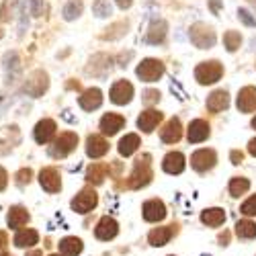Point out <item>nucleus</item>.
Returning <instances> with one entry per match:
<instances>
[{
  "mask_svg": "<svg viewBox=\"0 0 256 256\" xmlns=\"http://www.w3.org/2000/svg\"><path fill=\"white\" fill-rule=\"evenodd\" d=\"M152 178V170H150V156H142L138 162H136V168H134V174L130 176V186L134 188H140L144 184H148Z\"/></svg>",
  "mask_w": 256,
  "mask_h": 256,
  "instance_id": "obj_1",
  "label": "nucleus"
},
{
  "mask_svg": "<svg viewBox=\"0 0 256 256\" xmlns=\"http://www.w3.org/2000/svg\"><path fill=\"white\" fill-rule=\"evenodd\" d=\"M76 144H78V136L76 134H62L56 142H54V146L50 148V156H54V158H66L74 148H76Z\"/></svg>",
  "mask_w": 256,
  "mask_h": 256,
  "instance_id": "obj_2",
  "label": "nucleus"
},
{
  "mask_svg": "<svg viewBox=\"0 0 256 256\" xmlns=\"http://www.w3.org/2000/svg\"><path fill=\"white\" fill-rule=\"evenodd\" d=\"M224 74V68L220 62H205L201 64V66H197L195 70V78L201 82V84H213L218 82Z\"/></svg>",
  "mask_w": 256,
  "mask_h": 256,
  "instance_id": "obj_3",
  "label": "nucleus"
},
{
  "mask_svg": "<svg viewBox=\"0 0 256 256\" xmlns=\"http://www.w3.org/2000/svg\"><path fill=\"white\" fill-rule=\"evenodd\" d=\"M162 74H164V66L158 60H144L138 66V76L144 82H156Z\"/></svg>",
  "mask_w": 256,
  "mask_h": 256,
  "instance_id": "obj_4",
  "label": "nucleus"
},
{
  "mask_svg": "<svg viewBox=\"0 0 256 256\" xmlns=\"http://www.w3.org/2000/svg\"><path fill=\"white\" fill-rule=\"evenodd\" d=\"M94 205H96V193L92 188H84L80 195L72 199V209L78 213H88Z\"/></svg>",
  "mask_w": 256,
  "mask_h": 256,
  "instance_id": "obj_5",
  "label": "nucleus"
},
{
  "mask_svg": "<svg viewBox=\"0 0 256 256\" xmlns=\"http://www.w3.org/2000/svg\"><path fill=\"white\" fill-rule=\"evenodd\" d=\"M134 96V86L127 80H119L113 84V88H111V100L115 104H125V102H130Z\"/></svg>",
  "mask_w": 256,
  "mask_h": 256,
  "instance_id": "obj_6",
  "label": "nucleus"
},
{
  "mask_svg": "<svg viewBox=\"0 0 256 256\" xmlns=\"http://www.w3.org/2000/svg\"><path fill=\"white\" fill-rule=\"evenodd\" d=\"M190 41H193L197 48H211L213 41H216V35L205 25H195L190 29Z\"/></svg>",
  "mask_w": 256,
  "mask_h": 256,
  "instance_id": "obj_7",
  "label": "nucleus"
},
{
  "mask_svg": "<svg viewBox=\"0 0 256 256\" xmlns=\"http://www.w3.org/2000/svg\"><path fill=\"white\" fill-rule=\"evenodd\" d=\"M39 182L44 186L48 193H58L60 186H62V180H60V172L56 168H44L39 172Z\"/></svg>",
  "mask_w": 256,
  "mask_h": 256,
  "instance_id": "obj_8",
  "label": "nucleus"
},
{
  "mask_svg": "<svg viewBox=\"0 0 256 256\" xmlns=\"http://www.w3.org/2000/svg\"><path fill=\"white\" fill-rule=\"evenodd\" d=\"M144 220L146 222H160L166 218V207L162 201L158 199H152V201H146L144 203Z\"/></svg>",
  "mask_w": 256,
  "mask_h": 256,
  "instance_id": "obj_9",
  "label": "nucleus"
},
{
  "mask_svg": "<svg viewBox=\"0 0 256 256\" xmlns=\"http://www.w3.org/2000/svg\"><path fill=\"white\" fill-rule=\"evenodd\" d=\"M190 164H193V168L199 170V172H205V170H209L213 164H216V152L213 150H199V152H195L193 156H190Z\"/></svg>",
  "mask_w": 256,
  "mask_h": 256,
  "instance_id": "obj_10",
  "label": "nucleus"
},
{
  "mask_svg": "<svg viewBox=\"0 0 256 256\" xmlns=\"http://www.w3.org/2000/svg\"><path fill=\"white\" fill-rule=\"evenodd\" d=\"M94 236L98 240H113L117 236V222L113 218H109V216L102 218L94 228Z\"/></svg>",
  "mask_w": 256,
  "mask_h": 256,
  "instance_id": "obj_11",
  "label": "nucleus"
},
{
  "mask_svg": "<svg viewBox=\"0 0 256 256\" xmlns=\"http://www.w3.org/2000/svg\"><path fill=\"white\" fill-rule=\"evenodd\" d=\"M78 102H80V106L84 111H94V109H98L100 102H102V92L98 88H88V90L82 92Z\"/></svg>",
  "mask_w": 256,
  "mask_h": 256,
  "instance_id": "obj_12",
  "label": "nucleus"
},
{
  "mask_svg": "<svg viewBox=\"0 0 256 256\" xmlns=\"http://www.w3.org/2000/svg\"><path fill=\"white\" fill-rule=\"evenodd\" d=\"M238 109L242 113H252L256 109V88L246 86L238 92Z\"/></svg>",
  "mask_w": 256,
  "mask_h": 256,
  "instance_id": "obj_13",
  "label": "nucleus"
},
{
  "mask_svg": "<svg viewBox=\"0 0 256 256\" xmlns=\"http://www.w3.org/2000/svg\"><path fill=\"white\" fill-rule=\"evenodd\" d=\"M123 125H125V119L121 115H115V113H106L100 119V130L104 136H115Z\"/></svg>",
  "mask_w": 256,
  "mask_h": 256,
  "instance_id": "obj_14",
  "label": "nucleus"
},
{
  "mask_svg": "<svg viewBox=\"0 0 256 256\" xmlns=\"http://www.w3.org/2000/svg\"><path fill=\"white\" fill-rule=\"evenodd\" d=\"M106 150H109V144L102 136H90L86 140V154L90 158H100L106 154Z\"/></svg>",
  "mask_w": 256,
  "mask_h": 256,
  "instance_id": "obj_15",
  "label": "nucleus"
},
{
  "mask_svg": "<svg viewBox=\"0 0 256 256\" xmlns=\"http://www.w3.org/2000/svg\"><path fill=\"white\" fill-rule=\"evenodd\" d=\"M162 168L166 170L168 174H178L184 170V156L180 152H170L166 154L164 162H162Z\"/></svg>",
  "mask_w": 256,
  "mask_h": 256,
  "instance_id": "obj_16",
  "label": "nucleus"
},
{
  "mask_svg": "<svg viewBox=\"0 0 256 256\" xmlns=\"http://www.w3.org/2000/svg\"><path fill=\"white\" fill-rule=\"evenodd\" d=\"M54 136H56V123L52 119H44V121L37 123V127H35V140L39 144H48Z\"/></svg>",
  "mask_w": 256,
  "mask_h": 256,
  "instance_id": "obj_17",
  "label": "nucleus"
},
{
  "mask_svg": "<svg viewBox=\"0 0 256 256\" xmlns=\"http://www.w3.org/2000/svg\"><path fill=\"white\" fill-rule=\"evenodd\" d=\"M207 136H209V125H207V121L197 119V121H193V123L188 125V142L199 144V142L207 140Z\"/></svg>",
  "mask_w": 256,
  "mask_h": 256,
  "instance_id": "obj_18",
  "label": "nucleus"
},
{
  "mask_svg": "<svg viewBox=\"0 0 256 256\" xmlns=\"http://www.w3.org/2000/svg\"><path fill=\"white\" fill-rule=\"evenodd\" d=\"M46 88H48V76L44 72H33V76L29 78L25 90L29 94H33V96H39Z\"/></svg>",
  "mask_w": 256,
  "mask_h": 256,
  "instance_id": "obj_19",
  "label": "nucleus"
},
{
  "mask_svg": "<svg viewBox=\"0 0 256 256\" xmlns=\"http://www.w3.org/2000/svg\"><path fill=\"white\" fill-rule=\"evenodd\" d=\"M160 119H162V113H158V111H146V113H142L140 115V119H138V127L140 130H144L146 134H150V132H154V127L160 123Z\"/></svg>",
  "mask_w": 256,
  "mask_h": 256,
  "instance_id": "obj_20",
  "label": "nucleus"
},
{
  "mask_svg": "<svg viewBox=\"0 0 256 256\" xmlns=\"http://www.w3.org/2000/svg\"><path fill=\"white\" fill-rule=\"evenodd\" d=\"M180 136H182L180 121H178V119H170V121L166 123V127L162 130V142H166V144H174V142L180 140Z\"/></svg>",
  "mask_w": 256,
  "mask_h": 256,
  "instance_id": "obj_21",
  "label": "nucleus"
},
{
  "mask_svg": "<svg viewBox=\"0 0 256 256\" xmlns=\"http://www.w3.org/2000/svg\"><path fill=\"white\" fill-rule=\"evenodd\" d=\"M172 234H174V230L170 228V226H166V228H154L150 232V236H148V240H150L152 246H164V244H168L170 238H172Z\"/></svg>",
  "mask_w": 256,
  "mask_h": 256,
  "instance_id": "obj_22",
  "label": "nucleus"
},
{
  "mask_svg": "<svg viewBox=\"0 0 256 256\" xmlns=\"http://www.w3.org/2000/svg\"><path fill=\"white\" fill-rule=\"evenodd\" d=\"M27 222H29L27 209H23V207H12V209L8 211V228H10V230H20Z\"/></svg>",
  "mask_w": 256,
  "mask_h": 256,
  "instance_id": "obj_23",
  "label": "nucleus"
},
{
  "mask_svg": "<svg viewBox=\"0 0 256 256\" xmlns=\"http://www.w3.org/2000/svg\"><path fill=\"white\" fill-rule=\"evenodd\" d=\"M39 240V234L35 230H18V234L14 236V246L18 248H31L35 246Z\"/></svg>",
  "mask_w": 256,
  "mask_h": 256,
  "instance_id": "obj_24",
  "label": "nucleus"
},
{
  "mask_svg": "<svg viewBox=\"0 0 256 256\" xmlns=\"http://www.w3.org/2000/svg\"><path fill=\"white\" fill-rule=\"evenodd\" d=\"M201 222L207 224V226H211V228H218V226H222L226 222V213H224V209H218V207L205 209L201 213Z\"/></svg>",
  "mask_w": 256,
  "mask_h": 256,
  "instance_id": "obj_25",
  "label": "nucleus"
},
{
  "mask_svg": "<svg viewBox=\"0 0 256 256\" xmlns=\"http://www.w3.org/2000/svg\"><path fill=\"white\" fill-rule=\"evenodd\" d=\"M228 104H230V98H228V92H226V90H218V92H213V94L207 98V109L213 111V113L224 111Z\"/></svg>",
  "mask_w": 256,
  "mask_h": 256,
  "instance_id": "obj_26",
  "label": "nucleus"
},
{
  "mask_svg": "<svg viewBox=\"0 0 256 256\" xmlns=\"http://www.w3.org/2000/svg\"><path fill=\"white\" fill-rule=\"evenodd\" d=\"M82 252V242L78 238H64L60 242V254L62 256H78Z\"/></svg>",
  "mask_w": 256,
  "mask_h": 256,
  "instance_id": "obj_27",
  "label": "nucleus"
},
{
  "mask_svg": "<svg viewBox=\"0 0 256 256\" xmlns=\"http://www.w3.org/2000/svg\"><path fill=\"white\" fill-rule=\"evenodd\" d=\"M140 148V138L136 134H127L121 142H119V154L121 156H132Z\"/></svg>",
  "mask_w": 256,
  "mask_h": 256,
  "instance_id": "obj_28",
  "label": "nucleus"
},
{
  "mask_svg": "<svg viewBox=\"0 0 256 256\" xmlns=\"http://www.w3.org/2000/svg\"><path fill=\"white\" fill-rule=\"evenodd\" d=\"M236 234L244 240H252L256 238V224L250 222V220H244V222H238L236 224Z\"/></svg>",
  "mask_w": 256,
  "mask_h": 256,
  "instance_id": "obj_29",
  "label": "nucleus"
},
{
  "mask_svg": "<svg viewBox=\"0 0 256 256\" xmlns=\"http://www.w3.org/2000/svg\"><path fill=\"white\" fill-rule=\"evenodd\" d=\"M248 188H250V182H248L246 178L236 176V178H232V182H230V195H232V197H240V195L246 193Z\"/></svg>",
  "mask_w": 256,
  "mask_h": 256,
  "instance_id": "obj_30",
  "label": "nucleus"
},
{
  "mask_svg": "<svg viewBox=\"0 0 256 256\" xmlns=\"http://www.w3.org/2000/svg\"><path fill=\"white\" fill-rule=\"evenodd\" d=\"M104 174H106V166H102V164H92V166L88 168V172H86V178H88V182L98 184V182H102Z\"/></svg>",
  "mask_w": 256,
  "mask_h": 256,
  "instance_id": "obj_31",
  "label": "nucleus"
},
{
  "mask_svg": "<svg viewBox=\"0 0 256 256\" xmlns=\"http://www.w3.org/2000/svg\"><path fill=\"white\" fill-rule=\"evenodd\" d=\"M224 41H226V48H228L230 52H236V50L240 48L242 37H240V33H236V31H228V33L224 35Z\"/></svg>",
  "mask_w": 256,
  "mask_h": 256,
  "instance_id": "obj_32",
  "label": "nucleus"
},
{
  "mask_svg": "<svg viewBox=\"0 0 256 256\" xmlns=\"http://www.w3.org/2000/svg\"><path fill=\"white\" fill-rule=\"evenodd\" d=\"M164 35H166V25L164 23H154L152 25V29H150V39L152 44H156V41H162L164 39Z\"/></svg>",
  "mask_w": 256,
  "mask_h": 256,
  "instance_id": "obj_33",
  "label": "nucleus"
},
{
  "mask_svg": "<svg viewBox=\"0 0 256 256\" xmlns=\"http://www.w3.org/2000/svg\"><path fill=\"white\" fill-rule=\"evenodd\" d=\"M240 211L244 213V216H256V195L250 197L248 201H244L242 207H240Z\"/></svg>",
  "mask_w": 256,
  "mask_h": 256,
  "instance_id": "obj_34",
  "label": "nucleus"
},
{
  "mask_svg": "<svg viewBox=\"0 0 256 256\" xmlns=\"http://www.w3.org/2000/svg\"><path fill=\"white\" fill-rule=\"evenodd\" d=\"M16 180H18V184L29 182V180H31V170H29V168H23V170H20V172L16 174Z\"/></svg>",
  "mask_w": 256,
  "mask_h": 256,
  "instance_id": "obj_35",
  "label": "nucleus"
},
{
  "mask_svg": "<svg viewBox=\"0 0 256 256\" xmlns=\"http://www.w3.org/2000/svg\"><path fill=\"white\" fill-rule=\"evenodd\" d=\"M66 18H74V16H78V12H80V4H76V2H72L70 6H66Z\"/></svg>",
  "mask_w": 256,
  "mask_h": 256,
  "instance_id": "obj_36",
  "label": "nucleus"
},
{
  "mask_svg": "<svg viewBox=\"0 0 256 256\" xmlns=\"http://www.w3.org/2000/svg\"><path fill=\"white\" fill-rule=\"evenodd\" d=\"M6 182H8V176H6V172H4V168H0V190L6 188Z\"/></svg>",
  "mask_w": 256,
  "mask_h": 256,
  "instance_id": "obj_37",
  "label": "nucleus"
},
{
  "mask_svg": "<svg viewBox=\"0 0 256 256\" xmlns=\"http://www.w3.org/2000/svg\"><path fill=\"white\" fill-rule=\"evenodd\" d=\"M158 98H160V94H158L156 90H148V92H146V100H148V102H154V100H158Z\"/></svg>",
  "mask_w": 256,
  "mask_h": 256,
  "instance_id": "obj_38",
  "label": "nucleus"
},
{
  "mask_svg": "<svg viewBox=\"0 0 256 256\" xmlns=\"http://www.w3.org/2000/svg\"><path fill=\"white\" fill-rule=\"evenodd\" d=\"M132 2H134V0H117V4H119L121 8H130Z\"/></svg>",
  "mask_w": 256,
  "mask_h": 256,
  "instance_id": "obj_39",
  "label": "nucleus"
},
{
  "mask_svg": "<svg viewBox=\"0 0 256 256\" xmlns=\"http://www.w3.org/2000/svg\"><path fill=\"white\" fill-rule=\"evenodd\" d=\"M232 160H234V164H240V160H242V152H232Z\"/></svg>",
  "mask_w": 256,
  "mask_h": 256,
  "instance_id": "obj_40",
  "label": "nucleus"
},
{
  "mask_svg": "<svg viewBox=\"0 0 256 256\" xmlns=\"http://www.w3.org/2000/svg\"><path fill=\"white\" fill-rule=\"evenodd\" d=\"M248 150H250V154H252V156H256V140H252V142H250Z\"/></svg>",
  "mask_w": 256,
  "mask_h": 256,
  "instance_id": "obj_41",
  "label": "nucleus"
},
{
  "mask_svg": "<svg viewBox=\"0 0 256 256\" xmlns=\"http://www.w3.org/2000/svg\"><path fill=\"white\" fill-rule=\"evenodd\" d=\"M4 244H6V234L0 232V248H4Z\"/></svg>",
  "mask_w": 256,
  "mask_h": 256,
  "instance_id": "obj_42",
  "label": "nucleus"
},
{
  "mask_svg": "<svg viewBox=\"0 0 256 256\" xmlns=\"http://www.w3.org/2000/svg\"><path fill=\"white\" fill-rule=\"evenodd\" d=\"M27 256H44V254H41V250H33V252H29Z\"/></svg>",
  "mask_w": 256,
  "mask_h": 256,
  "instance_id": "obj_43",
  "label": "nucleus"
},
{
  "mask_svg": "<svg viewBox=\"0 0 256 256\" xmlns=\"http://www.w3.org/2000/svg\"><path fill=\"white\" fill-rule=\"evenodd\" d=\"M252 127H254V130H256V117L252 119Z\"/></svg>",
  "mask_w": 256,
  "mask_h": 256,
  "instance_id": "obj_44",
  "label": "nucleus"
},
{
  "mask_svg": "<svg viewBox=\"0 0 256 256\" xmlns=\"http://www.w3.org/2000/svg\"><path fill=\"white\" fill-rule=\"evenodd\" d=\"M2 256H10V254H2Z\"/></svg>",
  "mask_w": 256,
  "mask_h": 256,
  "instance_id": "obj_45",
  "label": "nucleus"
},
{
  "mask_svg": "<svg viewBox=\"0 0 256 256\" xmlns=\"http://www.w3.org/2000/svg\"><path fill=\"white\" fill-rule=\"evenodd\" d=\"M52 256H58V254H52Z\"/></svg>",
  "mask_w": 256,
  "mask_h": 256,
  "instance_id": "obj_46",
  "label": "nucleus"
}]
</instances>
